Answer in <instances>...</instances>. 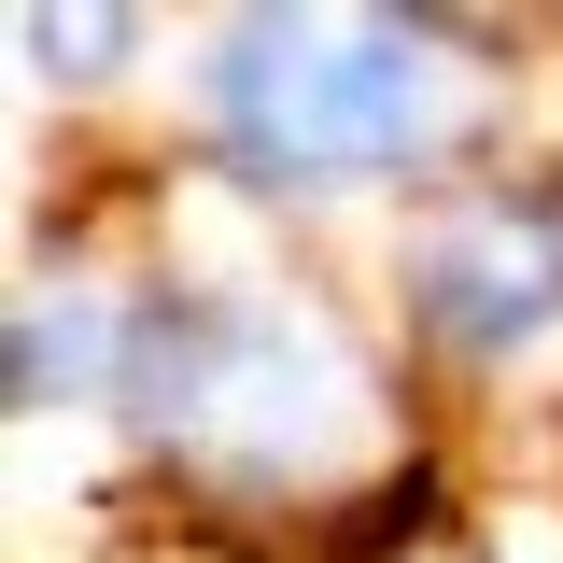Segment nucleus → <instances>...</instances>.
<instances>
[{"label": "nucleus", "instance_id": "1", "mask_svg": "<svg viewBox=\"0 0 563 563\" xmlns=\"http://www.w3.org/2000/svg\"><path fill=\"white\" fill-rule=\"evenodd\" d=\"M211 128L254 184H380L437 141V43L395 14H240Z\"/></svg>", "mask_w": 563, "mask_h": 563}, {"label": "nucleus", "instance_id": "2", "mask_svg": "<svg viewBox=\"0 0 563 563\" xmlns=\"http://www.w3.org/2000/svg\"><path fill=\"white\" fill-rule=\"evenodd\" d=\"M409 310H422L451 352H479V366H493V352H521V339L563 310V211H550V198H507V184L451 198V211L409 240Z\"/></svg>", "mask_w": 563, "mask_h": 563}]
</instances>
